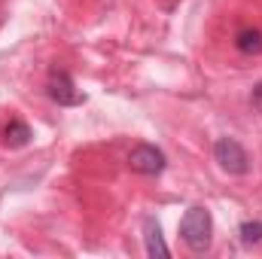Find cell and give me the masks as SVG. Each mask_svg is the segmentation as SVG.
Returning a JSON list of instances; mask_svg holds the SVG:
<instances>
[{"mask_svg": "<svg viewBox=\"0 0 262 259\" xmlns=\"http://www.w3.org/2000/svg\"><path fill=\"white\" fill-rule=\"evenodd\" d=\"M210 235H213V217L207 207L201 204H192L183 220H180V238L183 244L192 250V253H204L210 247Z\"/></svg>", "mask_w": 262, "mask_h": 259, "instance_id": "1", "label": "cell"}, {"mask_svg": "<svg viewBox=\"0 0 262 259\" xmlns=\"http://www.w3.org/2000/svg\"><path fill=\"white\" fill-rule=\"evenodd\" d=\"M31 128H28V122H21V119H9L6 122V128H3V143L9 146V149H21V146H28L31 143Z\"/></svg>", "mask_w": 262, "mask_h": 259, "instance_id": "6", "label": "cell"}, {"mask_svg": "<svg viewBox=\"0 0 262 259\" xmlns=\"http://www.w3.org/2000/svg\"><path fill=\"white\" fill-rule=\"evenodd\" d=\"M46 92H49V98H52L58 107H79V104L85 101V95L76 92L73 76H70L67 70H52V73H49V85H46Z\"/></svg>", "mask_w": 262, "mask_h": 259, "instance_id": "4", "label": "cell"}, {"mask_svg": "<svg viewBox=\"0 0 262 259\" xmlns=\"http://www.w3.org/2000/svg\"><path fill=\"white\" fill-rule=\"evenodd\" d=\"M213 159H216V165H220L226 174H232V177L250 174V153H247L235 137H220V140L213 143Z\"/></svg>", "mask_w": 262, "mask_h": 259, "instance_id": "2", "label": "cell"}, {"mask_svg": "<svg viewBox=\"0 0 262 259\" xmlns=\"http://www.w3.org/2000/svg\"><path fill=\"white\" fill-rule=\"evenodd\" d=\"M250 101H253V107L262 113V82H256V85H253V95H250Z\"/></svg>", "mask_w": 262, "mask_h": 259, "instance_id": "9", "label": "cell"}, {"mask_svg": "<svg viewBox=\"0 0 262 259\" xmlns=\"http://www.w3.org/2000/svg\"><path fill=\"white\" fill-rule=\"evenodd\" d=\"M238 241L244 247H256L262 241V220H247L238 226Z\"/></svg>", "mask_w": 262, "mask_h": 259, "instance_id": "8", "label": "cell"}, {"mask_svg": "<svg viewBox=\"0 0 262 259\" xmlns=\"http://www.w3.org/2000/svg\"><path fill=\"white\" fill-rule=\"evenodd\" d=\"M235 49L244 55H259L262 52V31L256 28H241L235 34Z\"/></svg>", "mask_w": 262, "mask_h": 259, "instance_id": "7", "label": "cell"}, {"mask_svg": "<svg viewBox=\"0 0 262 259\" xmlns=\"http://www.w3.org/2000/svg\"><path fill=\"white\" fill-rule=\"evenodd\" d=\"M143 244H146V253L156 259H165L171 256V247L165 244V238H162V226H159V220L156 217H143Z\"/></svg>", "mask_w": 262, "mask_h": 259, "instance_id": "5", "label": "cell"}, {"mask_svg": "<svg viewBox=\"0 0 262 259\" xmlns=\"http://www.w3.org/2000/svg\"><path fill=\"white\" fill-rule=\"evenodd\" d=\"M128 168L140 177H159L165 168H168V159L159 146L152 143H137L128 153Z\"/></svg>", "mask_w": 262, "mask_h": 259, "instance_id": "3", "label": "cell"}]
</instances>
